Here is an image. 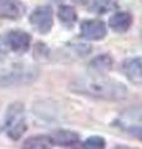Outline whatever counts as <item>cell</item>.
<instances>
[{
  "label": "cell",
  "mask_w": 142,
  "mask_h": 149,
  "mask_svg": "<svg viewBox=\"0 0 142 149\" xmlns=\"http://www.w3.org/2000/svg\"><path fill=\"white\" fill-rule=\"evenodd\" d=\"M71 90L86 96L108 101L124 100L129 93L127 88L121 82L96 76L79 78L71 85Z\"/></svg>",
  "instance_id": "6da1fadb"
},
{
  "label": "cell",
  "mask_w": 142,
  "mask_h": 149,
  "mask_svg": "<svg viewBox=\"0 0 142 149\" xmlns=\"http://www.w3.org/2000/svg\"><path fill=\"white\" fill-rule=\"evenodd\" d=\"M5 130L9 138L18 141L26 130L25 108L20 102H14L9 106L5 114Z\"/></svg>",
  "instance_id": "7a4b0ae2"
},
{
  "label": "cell",
  "mask_w": 142,
  "mask_h": 149,
  "mask_svg": "<svg viewBox=\"0 0 142 149\" xmlns=\"http://www.w3.org/2000/svg\"><path fill=\"white\" fill-rule=\"evenodd\" d=\"M115 123L117 127L125 129L132 137L142 139V106L132 107L121 112Z\"/></svg>",
  "instance_id": "3957f363"
},
{
  "label": "cell",
  "mask_w": 142,
  "mask_h": 149,
  "mask_svg": "<svg viewBox=\"0 0 142 149\" xmlns=\"http://www.w3.org/2000/svg\"><path fill=\"white\" fill-rule=\"evenodd\" d=\"M29 21L37 32H40L42 35L47 34V32H50L51 27H53V24H54L53 9L47 5L36 8L35 10L31 13Z\"/></svg>",
  "instance_id": "277c9868"
},
{
  "label": "cell",
  "mask_w": 142,
  "mask_h": 149,
  "mask_svg": "<svg viewBox=\"0 0 142 149\" xmlns=\"http://www.w3.org/2000/svg\"><path fill=\"white\" fill-rule=\"evenodd\" d=\"M81 36L86 40L91 41H98L102 40L107 34V27L105 22L98 20V19H90V20L82 21L80 26Z\"/></svg>",
  "instance_id": "5b68a950"
},
{
  "label": "cell",
  "mask_w": 142,
  "mask_h": 149,
  "mask_svg": "<svg viewBox=\"0 0 142 149\" xmlns=\"http://www.w3.org/2000/svg\"><path fill=\"white\" fill-rule=\"evenodd\" d=\"M6 45L10 47L14 52L24 54L30 47L31 37L25 31L21 30H13L6 35Z\"/></svg>",
  "instance_id": "8992f818"
},
{
  "label": "cell",
  "mask_w": 142,
  "mask_h": 149,
  "mask_svg": "<svg viewBox=\"0 0 142 149\" xmlns=\"http://www.w3.org/2000/svg\"><path fill=\"white\" fill-rule=\"evenodd\" d=\"M25 13V6L19 0H0V19L18 20Z\"/></svg>",
  "instance_id": "52a82bcc"
},
{
  "label": "cell",
  "mask_w": 142,
  "mask_h": 149,
  "mask_svg": "<svg viewBox=\"0 0 142 149\" xmlns=\"http://www.w3.org/2000/svg\"><path fill=\"white\" fill-rule=\"evenodd\" d=\"M122 70L126 77L135 83V85H142V58H127L124 61Z\"/></svg>",
  "instance_id": "ba28073f"
},
{
  "label": "cell",
  "mask_w": 142,
  "mask_h": 149,
  "mask_svg": "<svg viewBox=\"0 0 142 149\" xmlns=\"http://www.w3.org/2000/svg\"><path fill=\"white\" fill-rule=\"evenodd\" d=\"M79 139L80 137L76 132L67 129H58L50 134V141L53 143V146L58 147H71L76 144Z\"/></svg>",
  "instance_id": "9c48e42d"
},
{
  "label": "cell",
  "mask_w": 142,
  "mask_h": 149,
  "mask_svg": "<svg viewBox=\"0 0 142 149\" xmlns=\"http://www.w3.org/2000/svg\"><path fill=\"white\" fill-rule=\"evenodd\" d=\"M108 25L115 32H126L132 25V16L130 13L126 11L116 13L110 17Z\"/></svg>",
  "instance_id": "30bf717a"
},
{
  "label": "cell",
  "mask_w": 142,
  "mask_h": 149,
  "mask_svg": "<svg viewBox=\"0 0 142 149\" xmlns=\"http://www.w3.org/2000/svg\"><path fill=\"white\" fill-rule=\"evenodd\" d=\"M21 149H53V143L50 141V137L35 136L25 139Z\"/></svg>",
  "instance_id": "8fae6325"
},
{
  "label": "cell",
  "mask_w": 142,
  "mask_h": 149,
  "mask_svg": "<svg viewBox=\"0 0 142 149\" xmlns=\"http://www.w3.org/2000/svg\"><path fill=\"white\" fill-rule=\"evenodd\" d=\"M89 9L96 14H105L117 6V0H89Z\"/></svg>",
  "instance_id": "7c38bea8"
},
{
  "label": "cell",
  "mask_w": 142,
  "mask_h": 149,
  "mask_svg": "<svg viewBox=\"0 0 142 149\" xmlns=\"http://www.w3.org/2000/svg\"><path fill=\"white\" fill-rule=\"evenodd\" d=\"M58 16L60 19V21L69 27L72 26L77 20V14L75 11V9L69 5H61L59 8Z\"/></svg>",
  "instance_id": "4fadbf2b"
},
{
  "label": "cell",
  "mask_w": 142,
  "mask_h": 149,
  "mask_svg": "<svg viewBox=\"0 0 142 149\" xmlns=\"http://www.w3.org/2000/svg\"><path fill=\"white\" fill-rule=\"evenodd\" d=\"M91 67L97 72H106L112 67V58L108 55H101L91 61Z\"/></svg>",
  "instance_id": "5bb4252c"
},
{
  "label": "cell",
  "mask_w": 142,
  "mask_h": 149,
  "mask_svg": "<svg viewBox=\"0 0 142 149\" xmlns=\"http://www.w3.org/2000/svg\"><path fill=\"white\" fill-rule=\"evenodd\" d=\"M105 148H106L105 139L98 136L90 137L84 143V149H105Z\"/></svg>",
  "instance_id": "9a60e30c"
},
{
  "label": "cell",
  "mask_w": 142,
  "mask_h": 149,
  "mask_svg": "<svg viewBox=\"0 0 142 149\" xmlns=\"http://www.w3.org/2000/svg\"><path fill=\"white\" fill-rule=\"evenodd\" d=\"M5 56H6V51H5V47H4L3 42L0 41V63H1L4 60H5Z\"/></svg>",
  "instance_id": "2e32d148"
},
{
  "label": "cell",
  "mask_w": 142,
  "mask_h": 149,
  "mask_svg": "<svg viewBox=\"0 0 142 149\" xmlns=\"http://www.w3.org/2000/svg\"><path fill=\"white\" fill-rule=\"evenodd\" d=\"M115 149H137V148H131V147H126V146H117Z\"/></svg>",
  "instance_id": "e0dca14e"
},
{
  "label": "cell",
  "mask_w": 142,
  "mask_h": 149,
  "mask_svg": "<svg viewBox=\"0 0 142 149\" xmlns=\"http://www.w3.org/2000/svg\"><path fill=\"white\" fill-rule=\"evenodd\" d=\"M76 1H82V0H76Z\"/></svg>",
  "instance_id": "ac0fdd59"
}]
</instances>
